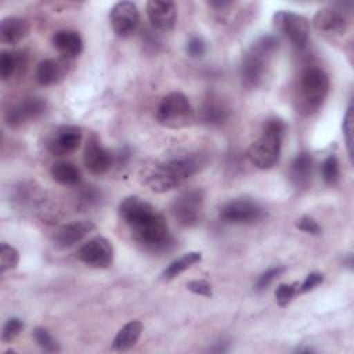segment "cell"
<instances>
[{
	"mask_svg": "<svg viewBox=\"0 0 354 354\" xmlns=\"http://www.w3.org/2000/svg\"><path fill=\"white\" fill-rule=\"evenodd\" d=\"M119 216L144 250L160 253L173 245L166 218L145 199L134 195L124 198L119 205Z\"/></svg>",
	"mask_w": 354,
	"mask_h": 354,
	"instance_id": "6da1fadb",
	"label": "cell"
},
{
	"mask_svg": "<svg viewBox=\"0 0 354 354\" xmlns=\"http://www.w3.org/2000/svg\"><path fill=\"white\" fill-rule=\"evenodd\" d=\"M201 167L196 156L173 158L151 167L145 174V184L153 192H166L180 187L185 180L195 174Z\"/></svg>",
	"mask_w": 354,
	"mask_h": 354,
	"instance_id": "7a4b0ae2",
	"label": "cell"
},
{
	"mask_svg": "<svg viewBox=\"0 0 354 354\" xmlns=\"http://www.w3.org/2000/svg\"><path fill=\"white\" fill-rule=\"evenodd\" d=\"M278 39L267 35L259 37L245 53L241 65L242 82L249 88L261 86L268 76L271 59L278 50Z\"/></svg>",
	"mask_w": 354,
	"mask_h": 354,
	"instance_id": "3957f363",
	"label": "cell"
},
{
	"mask_svg": "<svg viewBox=\"0 0 354 354\" xmlns=\"http://www.w3.org/2000/svg\"><path fill=\"white\" fill-rule=\"evenodd\" d=\"M285 122L279 118H270L263 126V134L248 149L249 160L259 169H271L281 156L285 136Z\"/></svg>",
	"mask_w": 354,
	"mask_h": 354,
	"instance_id": "277c9868",
	"label": "cell"
},
{
	"mask_svg": "<svg viewBox=\"0 0 354 354\" xmlns=\"http://www.w3.org/2000/svg\"><path fill=\"white\" fill-rule=\"evenodd\" d=\"M329 94V77L318 66H308L301 71L297 83L296 104L304 115L317 112Z\"/></svg>",
	"mask_w": 354,
	"mask_h": 354,
	"instance_id": "5b68a950",
	"label": "cell"
},
{
	"mask_svg": "<svg viewBox=\"0 0 354 354\" xmlns=\"http://www.w3.org/2000/svg\"><path fill=\"white\" fill-rule=\"evenodd\" d=\"M155 118L160 126L181 129L194 120V109L189 100L183 93L173 91L160 100Z\"/></svg>",
	"mask_w": 354,
	"mask_h": 354,
	"instance_id": "8992f818",
	"label": "cell"
},
{
	"mask_svg": "<svg viewBox=\"0 0 354 354\" xmlns=\"http://www.w3.org/2000/svg\"><path fill=\"white\" fill-rule=\"evenodd\" d=\"M351 1H336L319 8L313 18L314 28L329 36L343 35L351 21Z\"/></svg>",
	"mask_w": 354,
	"mask_h": 354,
	"instance_id": "52a82bcc",
	"label": "cell"
},
{
	"mask_svg": "<svg viewBox=\"0 0 354 354\" xmlns=\"http://www.w3.org/2000/svg\"><path fill=\"white\" fill-rule=\"evenodd\" d=\"M205 194L199 188L187 189L174 198L171 203V213L177 223L183 227L196 225L203 210Z\"/></svg>",
	"mask_w": 354,
	"mask_h": 354,
	"instance_id": "ba28073f",
	"label": "cell"
},
{
	"mask_svg": "<svg viewBox=\"0 0 354 354\" xmlns=\"http://www.w3.org/2000/svg\"><path fill=\"white\" fill-rule=\"evenodd\" d=\"M274 26L295 47L304 48L310 37V25L306 17L292 11H278L272 17Z\"/></svg>",
	"mask_w": 354,
	"mask_h": 354,
	"instance_id": "9c48e42d",
	"label": "cell"
},
{
	"mask_svg": "<svg viewBox=\"0 0 354 354\" xmlns=\"http://www.w3.org/2000/svg\"><path fill=\"white\" fill-rule=\"evenodd\" d=\"M264 209L253 201L236 199L220 209V217L228 224H253L264 217Z\"/></svg>",
	"mask_w": 354,
	"mask_h": 354,
	"instance_id": "30bf717a",
	"label": "cell"
},
{
	"mask_svg": "<svg viewBox=\"0 0 354 354\" xmlns=\"http://www.w3.org/2000/svg\"><path fill=\"white\" fill-rule=\"evenodd\" d=\"M77 259L93 268H108L113 263V246L104 236L91 238L79 248Z\"/></svg>",
	"mask_w": 354,
	"mask_h": 354,
	"instance_id": "8fae6325",
	"label": "cell"
},
{
	"mask_svg": "<svg viewBox=\"0 0 354 354\" xmlns=\"http://www.w3.org/2000/svg\"><path fill=\"white\" fill-rule=\"evenodd\" d=\"M47 111V101L40 97H28L7 109L4 120L7 126L17 129L29 120L39 119Z\"/></svg>",
	"mask_w": 354,
	"mask_h": 354,
	"instance_id": "7c38bea8",
	"label": "cell"
},
{
	"mask_svg": "<svg viewBox=\"0 0 354 354\" xmlns=\"http://www.w3.org/2000/svg\"><path fill=\"white\" fill-rule=\"evenodd\" d=\"M140 22V12L133 1H119L109 11V24L116 36H131Z\"/></svg>",
	"mask_w": 354,
	"mask_h": 354,
	"instance_id": "4fadbf2b",
	"label": "cell"
},
{
	"mask_svg": "<svg viewBox=\"0 0 354 354\" xmlns=\"http://www.w3.org/2000/svg\"><path fill=\"white\" fill-rule=\"evenodd\" d=\"M82 129L73 124H64L57 127L47 138L46 147L48 152L55 156H65L73 153L82 142Z\"/></svg>",
	"mask_w": 354,
	"mask_h": 354,
	"instance_id": "5bb4252c",
	"label": "cell"
},
{
	"mask_svg": "<svg viewBox=\"0 0 354 354\" xmlns=\"http://www.w3.org/2000/svg\"><path fill=\"white\" fill-rule=\"evenodd\" d=\"M72 65V59L59 57V58H47L43 59L36 68V80L41 86H53L59 83L66 77Z\"/></svg>",
	"mask_w": 354,
	"mask_h": 354,
	"instance_id": "9a60e30c",
	"label": "cell"
},
{
	"mask_svg": "<svg viewBox=\"0 0 354 354\" xmlns=\"http://www.w3.org/2000/svg\"><path fill=\"white\" fill-rule=\"evenodd\" d=\"M147 15L149 22L159 30L167 32L174 28L177 19V7L169 0H151L147 3Z\"/></svg>",
	"mask_w": 354,
	"mask_h": 354,
	"instance_id": "2e32d148",
	"label": "cell"
},
{
	"mask_svg": "<svg viewBox=\"0 0 354 354\" xmlns=\"http://www.w3.org/2000/svg\"><path fill=\"white\" fill-rule=\"evenodd\" d=\"M83 162L86 169L90 173L100 176L106 173L111 169L112 155L108 149H105L101 145V142L95 137H91L87 141L84 155H83Z\"/></svg>",
	"mask_w": 354,
	"mask_h": 354,
	"instance_id": "e0dca14e",
	"label": "cell"
},
{
	"mask_svg": "<svg viewBox=\"0 0 354 354\" xmlns=\"http://www.w3.org/2000/svg\"><path fill=\"white\" fill-rule=\"evenodd\" d=\"M95 230V224L90 220H77L64 224L54 234V242L58 248H69L87 236Z\"/></svg>",
	"mask_w": 354,
	"mask_h": 354,
	"instance_id": "ac0fdd59",
	"label": "cell"
},
{
	"mask_svg": "<svg viewBox=\"0 0 354 354\" xmlns=\"http://www.w3.org/2000/svg\"><path fill=\"white\" fill-rule=\"evenodd\" d=\"M51 43L54 48L61 54V57L73 59L83 51V40L76 30H58L53 35Z\"/></svg>",
	"mask_w": 354,
	"mask_h": 354,
	"instance_id": "d6986e66",
	"label": "cell"
},
{
	"mask_svg": "<svg viewBox=\"0 0 354 354\" xmlns=\"http://www.w3.org/2000/svg\"><path fill=\"white\" fill-rule=\"evenodd\" d=\"M313 156L308 152H300L292 160L289 177L296 188H307L313 176Z\"/></svg>",
	"mask_w": 354,
	"mask_h": 354,
	"instance_id": "ffe728a7",
	"label": "cell"
},
{
	"mask_svg": "<svg viewBox=\"0 0 354 354\" xmlns=\"http://www.w3.org/2000/svg\"><path fill=\"white\" fill-rule=\"evenodd\" d=\"M201 120L209 126H220L230 118V108L220 100L210 97L205 100L199 111Z\"/></svg>",
	"mask_w": 354,
	"mask_h": 354,
	"instance_id": "44dd1931",
	"label": "cell"
},
{
	"mask_svg": "<svg viewBox=\"0 0 354 354\" xmlns=\"http://www.w3.org/2000/svg\"><path fill=\"white\" fill-rule=\"evenodd\" d=\"M29 33V24L19 17H7L0 22V37L6 44H17Z\"/></svg>",
	"mask_w": 354,
	"mask_h": 354,
	"instance_id": "7402d4cb",
	"label": "cell"
},
{
	"mask_svg": "<svg viewBox=\"0 0 354 354\" xmlns=\"http://www.w3.org/2000/svg\"><path fill=\"white\" fill-rule=\"evenodd\" d=\"M142 332V324L138 319L127 322L115 336L112 342V348L116 351H127L136 346Z\"/></svg>",
	"mask_w": 354,
	"mask_h": 354,
	"instance_id": "603a6c76",
	"label": "cell"
},
{
	"mask_svg": "<svg viewBox=\"0 0 354 354\" xmlns=\"http://www.w3.org/2000/svg\"><path fill=\"white\" fill-rule=\"evenodd\" d=\"M51 177L54 181L62 184V185H77L82 180V174L80 170L69 162H55L51 169H50Z\"/></svg>",
	"mask_w": 354,
	"mask_h": 354,
	"instance_id": "cb8c5ba5",
	"label": "cell"
},
{
	"mask_svg": "<svg viewBox=\"0 0 354 354\" xmlns=\"http://www.w3.org/2000/svg\"><path fill=\"white\" fill-rule=\"evenodd\" d=\"M202 260V254L199 252H188L183 256H180L178 259H176L174 261H171L160 274V279L163 281H170L176 277H178L181 272H184L185 270L191 268L194 264L199 263Z\"/></svg>",
	"mask_w": 354,
	"mask_h": 354,
	"instance_id": "d4e9b609",
	"label": "cell"
},
{
	"mask_svg": "<svg viewBox=\"0 0 354 354\" xmlns=\"http://www.w3.org/2000/svg\"><path fill=\"white\" fill-rule=\"evenodd\" d=\"M24 65L22 55L15 51H3L0 55V76L3 80L11 79Z\"/></svg>",
	"mask_w": 354,
	"mask_h": 354,
	"instance_id": "484cf974",
	"label": "cell"
},
{
	"mask_svg": "<svg viewBox=\"0 0 354 354\" xmlns=\"http://www.w3.org/2000/svg\"><path fill=\"white\" fill-rule=\"evenodd\" d=\"M339 160L336 155H329L321 166V173L322 178L328 185H336L339 183L340 177V167H339Z\"/></svg>",
	"mask_w": 354,
	"mask_h": 354,
	"instance_id": "4316f807",
	"label": "cell"
},
{
	"mask_svg": "<svg viewBox=\"0 0 354 354\" xmlns=\"http://www.w3.org/2000/svg\"><path fill=\"white\" fill-rule=\"evenodd\" d=\"M33 339L37 343V346L47 351V353H57L59 351V346L55 342V339L51 336V333L43 328V326H37L33 329Z\"/></svg>",
	"mask_w": 354,
	"mask_h": 354,
	"instance_id": "83f0119b",
	"label": "cell"
},
{
	"mask_svg": "<svg viewBox=\"0 0 354 354\" xmlns=\"http://www.w3.org/2000/svg\"><path fill=\"white\" fill-rule=\"evenodd\" d=\"M18 261H19L18 250L15 248H12L11 245H7V243L3 242L1 246H0V268H1V272L15 268Z\"/></svg>",
	"mask_w": 354,
	"mask_h": 354,
	"instance_id": "f1b7e54d",
	"label": "cell"
},
{
	"mask_svg": "<svg viewBox=\"0 0 354 354\" xmlns=\"http://www.w3.org/2000/svg\"><path fill=\"white\" fill-rule=\"evenodd\" d=\"M24 329V322L22 319L17 318V317H12V318H8L6 321V324L3 325V332H1V340L4 343H10L12 342L18 335L19 332Z\"/></svg>",
	"mask_w": 354,
	"mask_h": 354,
	"instance_id": "f546056e",
	"label": "cell"
},
{
	"mask_svg": "<svg viewBox=\"0 0 354 354\" xmlns=\"http://www.w3.org/2000/svg\"><path fill=\"white\" fill-rule=\"evenodd\" d=\"M353 122H354L353 106L350 105L346 111V115L343 118V124H342L343 136H344V141H346V147H347V152H348L350 158L353 156V145H354V141H353V130H354Z\"/></svg>",
	"mask_w": 354,
	"mask_h": 354,
	"instance_id": "4dcf8cb0",
	"label": "cell"
},
{
	"mask_svg": "<svg viewBox=\"0 0 354 354\" xmlns=\"http://www.w3.org/2000/svg\"><path fill=\"white\" fill-rule=\"evenodd\" d=\"M297 295V283H281L275 290V300L281 307H286Z\"/></svg>",
	"mask_w": 354,
	"mask_h": 354,
	"instance_id": "1f68e13d",
	"label": "cell"
},
{
	"mask_svg": "<svg viewBox=\"0 0 354 354\" xmlns=\"http://www.w3.org/2000/svg\"><path fill=\"white\" fill-rule=\"evenodd\" d=\"M285 271V267L282 266H277V267H271L268 270H266L257 279L256 282V290H264L274 279H277L282 272Z\"/></svg>",
	"mask_w": 354,
	"mask_h": 354,
	"instance_id": "d6a6232c",
	"label": "cell"
},
{
	"mask_svg": "<svg viewBox=\"0 0 354 354\" xmlns=\"http://www.w3.org/2000/svg\"><path fill=\"white\" fill-rule=\"evenodd\" d=\"M205 53H206V46H205V41L202 40V37H199V36L189 37V40L187 43V54L191 58H201V57H203Z\"/></svg>",
	"mask_w": 354,
	"mask_h": 354,
	"instance_id": "836d02e7",
	"label": "cell"
},
{
	"mask_svg": "<svg viewBox=\"0 0 354 354\" xmlns=\"http://www.w3.org/2000/svg\"><path fill=\"white\" fill-rule=\"evenodd\" d=\"M296 227L310 235H319L321 234V227L319 224L310 216H303L296 221Z\"/></svg>",
	"mask_w": 354,
	"mask_h": 354,
	"instance_id": "e575fe53",
	"label": "cell"
},
{
	"mask_svg": "<svg viewBox=\"0 0 354 354\" xmlns=\"http://www.w3.org/2000/svg\"><path fill=\"white\" fill-rule=\"evenodd\" d=\"M324 282V275L319 272H310L306 279L303 281V283L300 286H297V293H306L313 290L314 288H317L318 285H321Z\"/></svg>",
	"mask_w": 354,
	"mask_h": 354,
	"instance_id": "d590c367",
	"label": "cell"
},
{
	"mask_svg": "<svg viewBox=\"0 0 354 354\" xmlns=\"http://www.w3.org/2000/svg\"><path fill=\"white\" fill-rule=\"evenodd\" d=\"M187 289L191 290L195 295H199V296H205V297L212 296V286L206 281H202V279L189 281L187 283Z\"/></svg>",
	"mask_w": 354,
	"mask_h": 354,
	"instance_id": "8d00e7d4",
	"label": "cell"
}]
</instances>
